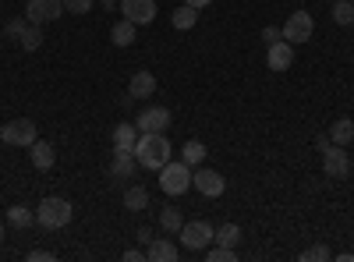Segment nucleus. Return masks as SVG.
<instances>
[{
    "label": "nucleus",
    "instance_id": "obj_15",
    "mask_svg": "<svg viewBox=\"0 0 354 262\" xmlns=\"http://www.w3.org/2000/svg\"><path fill=\"white\" fill-rule=\"evenodd\" d=\"M128 93H131L135 100L153 96V93H156V75H149V71H135L131 82H128Z\"/></svg>",
    "mask_w": 354,
    "mask_h": 262
},
{
    "label": "nucleus",
    "instance_id": "obj_14",
    "mask_svg": "<svg viewBox=\"0 0 354 262\" xmlns=\"http://www.w3.org/2000/svg\"><path fill=\"white\" fill-rule=\"evenodd\" d=\"M145 259L149 262H174L177 259V245L167 241V238H153L149 245H145Z\"/></svg>",
    "mask_w": 354,
    "mask_h": 262
},
{
    "label": "nucleus",
    "instance_id": "obj_24",
    "mask_svg": "<svg viewBox=\"0 0 354 262\" xmlns=\"http://www.w3.org/2000/svg\"><path fill=\"white\" fill-rule=\"evenodd\" d=\"M160 227L167 230V234H177V230L185 227V216H181V209H174V206L160 209Z\"/></svg>",
    "mask_w": 354,
    "mask_h": 262
},
{
    "label": "nucleus",
    "instance_id": "obj_12",
    "mask_svg": "<svg viewBox=\"0 0 354 262\" xmlns=\"http://www.w3.org/2000/svg\"><path fill=\"white\" fill-rule=\"evenodd\" d=\"M266 64H270V71H287L294 64V46L287 39L273 43L270 50H266Z\"/></svg>",
    "mask_w": 354,
    "mask_h": 262
},
{
    "label": "nucleus",
    "instance_id": "obj_16",
    "mask_svg": "<svg viewBox=\"0 0 354 262\" xmlns=\"http://www.w3.org/2000/svg\"><path fill=\"white\" fill-rule=\"evenodd\" d=\"M28 156H32V167H36V170H50V167H53V160H57L53 145H50V142H43V138H36L32 145H28Z\"/></svg>",
    "mask_w": 354,
    "mask_h": 262
},
{
    "label": "nucleus",
    "instance_id": "obj_4",
    "mask_svg": "<svg viewBox=\"0 0 354 262\" xmlns=\"http://www.w3.org/2000/svg\"><path fill=\"white\" fill-rule=\"evenodd\" d=\"M181 245L185 248H192V252H202V248H209L213 245V238H216V227L213 223H205V220H192V223H185L181 230Z\"/></svg>",
    "mask_w": 354,
    "mask_h": 262
},
{
    "label": "nucleus",
    "instance_id": "obj_6",
    "mask_svg": "<svg viewBox=\"0 0 354 262\" xmlns=\"http://www.w3.org/2000/svg\"><path fill=\"white\" fill-rule=\"evenodd\" d=\"M0 138H4L8 145H32L39 135H36V121H28V118H18V121H8L4 128H0Z\"/></svg>",
    "mask_w": 354,
    "mask_h": 262
},
{
    "label": "nucleus",
    "instance_id": "obj_17",
    "mask_svg": "<svg viewBox=\"0 0 354 262\" xmlns=\"http://www.w3.org/2000/svg\"><path fill=\"white\" fill-rule=\"evenodd\" d=\"M138 135H142L138 124H124V121H121V124L113 128V149H135Z\"/></svg>",
    "mask_w": 354,
    "mask_h": 262
},
{
    "label": "nucleus",
    "instance_id": "obj_30",
    "mask_svg": "<svg viewBox=\"0 0 354 262\" xmlns=\"http://www.w3.org/2000/svg\"><path fill=\"white\" fill-rule=\"evenodd\" d=\"M205 259H209V262H230V259H234V248H223V245L205 248Z\"/></svg>",
    "mask_w": 354,
    "mask_h": 262
},
{
    "label": "nucleus",
    "instance_id": "obj_31",
    "mask_svg": "<svg viewBox=\"0 0 354 262\" xmlns=\"http://www.w3.org/2000/svg\"><path fill=\"white\" fill-rule=\"evenodd\" d=\"M64 11H71V15H88V11H93V0H64Z\"/></svg>",
    "mask_w": 354,
    "mask_h": 262
},
{
    "label": "nucleus",
    "instance_id": "obj_7",
    "mask_svg": "<svg viewBox=\"0 0 354 262\" xmlns=\"http://www.w3.org/2000/svg\"><path fill=\"white\" fill-rule=\"evenodd\" d=\"M322 174L333 181L347 178L351 174V156H347V145H330L326 153H322Z\"/></svg>",
    "mask_w": 354,
    "mask_h": 262
},
{
    "label": "nucleus",
    "instance_id": "obj_3",
    "mask_svg": "<svg viewBox=\"0 0 354 262\" xmlns=\"http://www.w3.org/2000/svg\"><path fill=\"white\" fill-rule=\"evenodd\" d=\"M192 174H195V170H192L185 160H177V163L170 160V163L160 170V188H163L167 195H185V191L192 188Z\"/></svg>",
    "mask_w": 354,
    "mask_h": 262
},
{
    "label": "nucleus",
    "instance_id": "obj_27",
    "mask_svg": "<svg viewBox=\"0 0 354 262\" xmlns=\"http://www.w3.org/2000/svg\"><path fill=\"white\" fill-rule=\"evenodd\" d=\"M333 21L337 25H351L354 21V4L351 0H333Z\"/></svg>",
    "mask_w": 354,
    "mask_h": 262
},
{
    "label": "nucleus",
    "instance_id": "obj_18",
    "mask_svg": "<svg viewBox=\"0 0 354 262\" xmlns=\"http://www.w3.org/2000/svg\"><path fill=\"white\" fill-rule=\"evenodd\" d=\"M124 209H131V213L149 209V191H145L142 185H131V188L124 191Z\"/></svg>",
    "mask_w": 354,
    "mask_h": 262
},
{
    "label": "nucleus",
    "instance_id": "obj_32",
    "mask_svg": "<svg viewBox=\"0 0 354 262\" xmlns=\"http://www.w3.org/2000/svg\"><path fill=\"white\" fill-rule=\"evenodd\" d=\"M280 39H283V32H280L277 25H266V28H262V43H266V46H273V43H280Z\"/></svg>",
    "mask_w": 354,
    "mask_h": 262
},
{
    "label": "nucleus",
    "instance_id": "obj_40",
    "mask_svg": "<svg viewBox=\"0 0 354 262\" xmlns=\"http://www.w3.org/2000/svg\"><path fill=\"white\" fill-rule=\"evenodd\" d=\"M330 4H333V0H330Z\"/></svg>",
    "mask_w": 354,
    "mask_h": 262
},
{
    "label": "nucleus",
    "instance_id": "obj_35",
    "mask_svg": "<svg viewBox=\"0 0 354 262\" xmlns=\"http://www.w3.org/2000/svg\"><path fill=\"white\" fill-rule=\"evenodd\" d=\"M330 145H333V142H330V135H319V138H315V149H319V153H326Z\"/></svg>",
    "mask_w": 354,
    "mask_h": 262
},
{
    "label": "nucleus",
    "instance_id": "obj_1",
    "mask_svg": "<svg viewBox=\"0 0 354 262\" xmlns=\"http://www.w3.org/2000/svg\"><path fill=\"white\" fill-rule=\"evenodd\" d=\"M135 160L142 170H163L170 163V142L163 131H142L135 142Z\"/></svg>",
    "mask_w": 354,
    "mask_h": 262
},
{
    "label": "nucleus",
    "instance_id": "obj_20",
    "mask_svg": "<svg viewBox=\"0 0 354 262\" xmlns=\"http://www.w3.org/2000/svg\"><path fill=\"white\" fill-rule=\"evenodd\" d=\"M330 142H333V145H351V142H354V121H351V118H340V121L330 128Z\"/></svg>",
    "mask_w": 354,
    "mask_h": 262
},
{
    "label": "nucleus",
    "instance_id": "obj_5",
    "mask_svg": "<svg viewBox=\"0 0 354 262\" xmlns=\"http://www.w3.org/2000/svg\"><path fill=\"white\" fill-rule=\"evenodd\" d=\"M312 28H315V21H312L308 11H290V18L280 25V32H283V39L294 46V43H308V39H312Z\"/></svg>",
    "mask_w": 354,
    "mask_h": 262
},
{
    "label": "nucleus",
    "instance_id": "obj_13",
    "mask_svg": "<svg viewBox=\"0 0 354 262\" xmlns=\"http://www.w3.org/2000/svg\"><path fill=\"white\" fill-rule=\"evenodd\" d=\"M138 170V160H135V149H113V163H110V174L113 178H131Z\"/></svg>",
    "mask_w": 354,
    "mask_h": 262
},
{
    "label": "nucleus",
    "instance_id": "obj_25",
    "mask_svg": "<svg viewBox=\"0 0 354 262\" xmlns=\"http://www.w3.org/2000/svg\"><path fill=\"white\" fill-rule=\"evenodd\" d=\"M181 160H185L188 167H202V163H205V145H202V142H195V138H192V142H185Z\"/></svg>",
    "mask_w": 354,
    "mask_h": 262
},
{
    "label": "nucleus",
    "instance_id": "obj_23",
    "mask_svg": "<svg viewBox=\"0 0 354 262\" xmlns=\"http://www.w3.org/2000/svg\"><path fill=\"white\" fill-rule=\"evenodd\" d=\"M216 245H223V248H238V241H241V227L238 223H223V227H216V238H213Z\"/></svg>",
    "mask_w": 354,
    "mask_h": 262
},
{
    "label": "nucleus",
    "instance_id": "obj_39",
    "mask_svg": "<svg viewBox=\"0 0 354 262\" xmlns=\"http://www.w3.org/2000/svg\"><path fill=\"white\" fill-rule=\"evenodd\" d=\"M103 4H106V8H110V4H113V0H103Z\"/></svg>",
    "mask_w": 354,
    "mask_h": 262
},
{
    "label": "nucleus",
    "instance_id": "obj_42",
    "mask_svg": "<svg viewBox=\"0 0 354 262\" xmlns=\"http://www.w3.org/2000/svg\"><path fill=\"white\" fill-rule=\"evenodd\" d=\"M351 25H354V21H351Z\"/></svg>",
    "mask_w": 354,
    "mask_h": 262
},
{
    "label": "nucleus",
    "instance_id": "obj_28",
    "mask_svg": "<svg viewBox=\"0 0 354 262\" xmlns=\"http://www.w3.org/2000/svg\"><path fill=\"white\" fill-rule=\"evenodd\" d=\"M25 28H28V18H11V21L4 25V36H8V39H21Z\"/></svg>",
    "mask_w": 354,
    "mask_h": 262
},
{
    "label": "nucleus",
    "instance_id": "obj_26",
    "mask_svg": "<svg viewBox=\"0 0 354 262\" xmlns=\"http://www.w3.org/2000/svg\"><path fill=\"white\" fill-rule=\"evenodd\" d=\"M39 46H43V28L28 21L25 36H21V50H28V53H32V50H39Z\"/></svg>",
    "mask_w": 354,
    "mask_h": 262
},
{
    "label": "nucleus",
    "instance_id": "obj_2",
    "mask_svg": "<svg viewBox=\"0 0 354 262\" xmlns=\"http://www.w3.org/2000/svg\"><path fill=\"white\" fill-rule=\"evenodd\" d=\"M71 216H75V206L68 198H43L39 206H36V223L39 227H46V230H61V227H68L71 223Z\"/></svg>",
    "mask_w": 354,
    "mask_h": 262
},
{
    "label": "nucleus",
    "instance_id": "obj_9",
    "mask_svg": "<svg viewBox=\"0 0 354 262\" xmlns=\"http://www.w3.org/2000/svg\"><path fill=\"white\" fill-rule=\"evenodd\" d=\"M61 15H64V0H28L25 4V18L32 25H46Z\"/></svg>",
    "mask_w": 354,
    "mask_h": 262
},
{
    "label": "nucleus",
    "instance_id": "obj_10",
    "mask_svg": "<svg viewBox=\"0 0 354 262\" xmlns=\"http://www.w3.org/2000/svg\"><path fill=\"white\" fill-rule=\"evenodd\" d=\"M121 15L135 25H153L156 21V0H121Z\"/></svg>",
    "mask_w": 354,
    "mask_h": 262
},
{
    "label": "nucleus",
    "instance_id": "obj_33",
    "mask_svg": "<svg viewBox=\"0 0 354 262\" xmlns=\"http://www.w3.org/2000/svg\"><path fill=\"white\" fill-rule=\"evenodd\" d=\"M28 262H53V252H46V248H32V252H28Z\"/></svg>",
    "mask_w": 354,
    "mask_h": 262
},
{
    "label": "nucleus",
    "instance_id": "obj_41",
    "mask_svg": "<svg viewBox=\"0 0 354 262\" xmlns=\"http://www.w3.org/2000/svg\"><path fill=\"white\" fill-rule=\"evenodd\" d=\"M351 4H354V0H351Z\"/></svg>",
    "mask_w": 354,
    "mask_h": 262
},
{
    "label": "nucleus",
    "instance_id": "obj_29",
    "mask_svg": "<svg viewBox=\"0 0 354 262\" xmlns=\"http://www.w3.org/2000/svg\"><path fill=\"white\" fill-rule=\"evenodd\" d=\"M326 259H333V252L326 245H315V248L301 252V262H326Z\"/></svg>",
    "mask_w": 354,
    "mask_h": 262
},
{
    "label": "nucleus",
    "instance_id": "obj_22",
    "mask_svg": "<svg viewBox=\"0 0 354 262\" xmlns=\"http://www.w3.org/2000/svg\"><path fill=\"white\" fill-rule=\"evenodd\" d=\"M8 223L18 227V230L32 227V223H36V209H28V206H11V209H8Z\"/></svg>",
    "mask_w": 354,
    "mask_h": 262
},
{
    "label": "nucleus",
    "instance_id": "obj_34",
    "mask_svg": "<svg viewBox=\"0 0 354 262\" xmlns=\"http://www.w3.org/2000/svg\"><path fill=\"white\" fill-rule=\"evenodd\" d=\"M145 259V252H138V248H128L124 252V262H142Z\"/></svg>",
    "mask_w": 354,
    "mask_h": 262
},
{
    "label": "nucleus",
    "instance_id": "obj_11",
    "mask_svg": "<svg viewBox=\"0 0 354 262\" xmlns=\"http://www.w3.org/2000/svg\"><path fill=\"white\" fill-rule=\"evenodd\" d=\"M135 124H138V131H167L170 128V110L167 106H145V110H138Z\"/></svg>",
    "mask_w": 354,
    "mask_h": 262
},
{
    "label": "nucleus",
    "instance_id": "obj_21",
    "mask_svg": "<svg viewBox=\"0 0 354 262\" xmlns=\"http://www.w3.org/2000/svg\"><path fill=\"white\" fill-rule=\"evenodd\" d=\"M198 25V8H192V4H181L174 11V28H181V32H188V28H195Z\"/></svg>",
    "mask_w": 354,
    "mask_h": 262
},
{
    "label": "nucleus",
    "instance_id": "obj_38",
    "mask_svg": "<svg viewBox=\"0 0 354 262\" xmlns=\"http://www.w3.org/2000/svg\"><path fill=\"white\" fill-rule=\"evenodd\" d=\"M0 241H4V220H0Z\"/></svg>",
    "mask_w": 354,
    "mask_h": 262
},
{
    "label": "nucleus",
    "instance_id": "obj_8",
    "mask_svg": "<svg viewBox=\"0 0 354 262\" xmlns=\"http://www.w3.org/2000/svg\"><path fill=\"white\" fill-rule=\"evenodd\" d=\"M192 188H198L205 198H220V195H223V188H227V181H223V174H220V170L198 167V170L192 174Z\"/></svg>",
    "mask_w": 354,
    "mask_h": 262
},
{
    "label": "nucleus",
    "instance_id": "obj_37",
    "mask_svg": "<svg viewBox=\"0 0 354 262\" xmlns=\"http://www.w3.org/2000/svg\"><path fill=\"white\" fill-rule=\"evenodd\" d=\"M185 4H192V8H198V11H202V8H209L213 0H185Z\"/></svg>",
    "mask_w": 354,
    "mask_h": 262
},
{
    "label": "nucleus",
    "instance_id": "obj_19",
    "mask_svg": "<svg viewBox=\"0 0 354 262\" xmlns=\"http://www.w3.org/2000/svg\"><path fill=\"white\" fill-rule=\"evenodd\" d=\"M110 39H113V46H131L135 43V21L121 18V21L110 28Z\"/></svg>",
    "mask_w": 354,
    "mask_h": 262
},
{
    "label": "nucleus",
    "instance_id": "obj_36",
    "mask_svg": "<svg viewBox=\"0 0 354 262\" xmlns=\"http://www.w3.org/2000/svg\"><path fill=\"white\" fill-rule=\"evenodd\" d=\"M138 241L149 245V241H153V230H149V227H138Z\"/></svg>",
    "mask_w": 354,
    "mask_h": 262
}]
</instances>
